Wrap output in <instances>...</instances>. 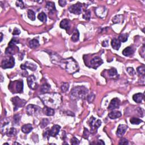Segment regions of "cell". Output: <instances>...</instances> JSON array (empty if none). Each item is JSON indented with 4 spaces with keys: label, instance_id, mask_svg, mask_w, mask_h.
I'll return each mask as SVG.
<instances>
[{
    "label": "cell",
    "instance_id": "6da1fadb",
    "mask_svg": "<svg viewBox=\"0 0 145 145\" xmlns=\"http://www.w3.org/2000/svg\"><path fill=\"white\" fill-rule=\"evenodd\" d=\"M40 96V99L46 106L53 109L60 105L62 102L60 94L57 93H46Z\"/></svg>",
    "mask_w": 145,
    "mask_h": 145
},
{
    "label": "cell",
    "instance_id": "7a4b0ae2",
    "mask_svg": "<svg viewBox=\"0 0 145 145\" xmlns=\"http://www.w3.org/2000/svg\"><path fill=\"white\" fill-rule=\"evenodd\" d=\"M88 90L84 86H78L72 90L71 95L72 98L77 99H84L87 94Z\"/></svg>",
    "mask_w": 145,
    "mask_h": 145
},
{
    "label": "cell",
    "instance_id": "3957f363",
    "mask_svg": "<svg viewBox=\"0 0 145 145\" xmlns=\"http://www.w3.org/2000/svg\"><path fill=\"white\" fill-rule=\"evenodd\" d=\"M65 69L69 73H74L78 70V65L73 58H70L64 60Z\"/></svg>",
    "mask_w": 145,
    "mask_h": 145
},
{
    "label": "cell",
    "instance_id": "277c9868",
    "mask_svg": "<svg viewBox=\"0 0 145 145\" xmlns=\"http://www.w3.org/2000/svg\"><path fill=\"white\" fill-rule=\"evenodd\" d=\"M102 124V121L100 120H96L95 117L92 116L90 117L89 120V125L91 128V132L92 133L96 132L98 129Z\"/></svg>",
    "mask_w": 145,
    "mask_h": 145
},
{
    "label": "cell",
    "instance_id": "5b68a950",
    "mask_svg": "<svg viewBox=\"0 0 145 145\" xmlns=\"http://www.w3.org/2000/svg\"><path fill=\"white\" fill-rule=\"evenodd\" d=\"M12 104H13L14 106V111H16L18 108L23 107L25 105L26 103V102L24 100L21 99L18 96L12 98Z\"/></svg>",
    "mask_w": 145,
    "mask_h": 145
},
{
    "label": "cell",
    "instance_id": "8992f818",
    "mask_svg": "<svg viewBox=\"0 0 145 145\" xmlns=\"http://www.w3.org/2000/svg\"><path fill=\"white\" fill-rule=\"evenodd\" d=\"M15 60L13 57L11 56L9 58L4 60L2 62L1 67L3 69H10L14 66Z\"/></svg>",
    "mask_w": 145,
    "mask_h": 145
},
{
    "label": "cell",
    "instance_id": "52a82bcc",
    "mask_svg": "<svg viewBox=\"0 0 145 145\" xmlns=\"http://www.w3.org/2000/svg\"><path fill=\"white\" fill-rule=\"evenodd\" d=\"M103 61L102 60V58L100 57H95L94 58H93L90 61V68H92L93 69H97L99 66H100L102 64H103Z\"/></svg>",
    "mask_w": 145,
    "mask_h": 145
},
{
    "label": "cell",
    "instance_id": "ba28073f",
    "mask_svg": "<svg viewBox=\"0 0 145 145\" xmlns=\"http://www.w3.org/2000/svg\"><path fill=\"white\" fill-rule=\"evenodd\" d=\"M27 84L28 87L32 90H36L38 88V84L36 83V78L35 76L32 75L27 78Z\"/></svg>",
    "mask_w": 145,
    "mask_h": 145
},
{
    "label": "cell",
    "instance_id": "9c48e42d",
    "mask_svg": "<svg viewBox=\"0 0 145 145\" xmlns=\"http://www.w3.org/2000/svg\"><path fill=\"white\" fill-rule=\"evenodd\" d=\"M69 11L76 15H80L82 12V6L80 4H76L73 5H72L69 8Z\"/></svg>",
    "mask_w": 145,
    "mask_h": 145
},
{
    "label": "cell",
    "instance_id": "30bf717a",
    "mask_svg": "<svg viewBox=\"0 0 145 145\" xmlns=\"http://www.w3.org/2000/svg\"><path fill=\"white\" fill-rule=\"evenodd\" d=\"M95 13L96 16L100 18H103L106 17L107 13V9L104 6H100L96 8Z\"/></svg>",
    "mask_w": 145,
    "mask_h": 145
},
{
    "label": "cell",
    "instance_id": "8fae6325",
    "mask_svg": "<svg viewBox=\"0 0 145 145\" xmlns=\"http://www.w3.org/2000/svg\"><path fill=\"white\" fill-rule=\"evenodd\" d=\"M120 100H119V99L117 98H114L111 100V102H110V105L108 106V110H114L116 108H118L120 106Z\"/></svg>",
    "mask_w": 145,
    "mask_h": 145
},
{
    "label": "cell",
    "instance_id": "7c38bea8",
    "mask_svg": "<svg viewBox=\"0 0 145 145\" xmlns=\"http://www.w3.org/2000/svg\"><path fill=\"white\" fill-rule=\"evenodd\" d=\"M60 129H61L60 126H59L58 125H54V126H53L51 129H48V133L50 137V136L53 137H56V136L59 133Z\"/></svg>",
    "mask_w": 145,
    "mask_h": 145
},
{
    "label": "cell",
    "instance_id": "4fadbf2b",
    "mask_svg": "<svg viewBox=\"0 0 145 145\" xmlns=\"http://www.w3.org/2000/svg\"><path fill=\"white\" fill-rule=\"evenodd\" d=\"M40 108L39 106L33 105V104H29L26 108L27 114L28 115H34L36 112H38Z\"/></svg>",
    "mask_w": 145,
    "mask_h": 145
},
{
    "label": "cell",
    "instance_id": "5bb4252c",
    "mask_svg": "<svg viewBox=\"0 0 145 145\" xmlns=\"http://www.w3.org/2000/svg\"><path fill=\"white\" fill-rule=\"evenodd\" d=\"M19 50V48L17 47L16 45L8 44V46L6 50V54H11L12 55L16 53Z\"/></svg>",
    "mask_w": 145,
    "mask_h": 145
},
{
    "label": "cell",
    "instance_id": "9a60e30c",
    "mask_svg": "<svg viewBox=\"0 0 145 145\" xmlns=\"http://www.w3.org/2000/svg\"><path fill=\"white\" fill-rule=\"evenodd\" d=\"M128 129V126L125 125L121 124L118 126V128H117V130L116 132V135L118 136V137H121L124 135L126 131Z\"/></svg>",
    "mask_w": 145,
    "mask_h": 145
},
{
    "label": "cell",
    "instance_id": "2e32d148",
    "mask_svg": "<svg viewBox=\"0 0 145 145\" xmlns=\"http://www.w3.org/2000/svg\"><path fill=\"white\" fill-rule=\"evenodd\" d=\"M36 65L34 64L33 63L30 62H26L25 64H22L20 65V68L22 70H26L27 69H29L31 70H32V71H34L36 69Z\"/></svg>",
    "mask_w": 145,
    "mask_h": 145
},
{
    "label": "cell",
    "instance_id": "e0dca14e",
    "mask_svg": "<svg viewBox=\"0 0 145 145\" xmlns=\"http://www.w3.org/2000/svg\"><path fill=\"white\" fill-rule=\"evenodd\" d=\"M16 93H22L23 90V83L22 81H15L13 82Z\"/></svg>",
    "mask_w": 145,
    "mask_h": 145
},
{
    "label": "cell",
    "instance_id": "ac0fdd59",
    "mask_svg": "<svg viewBox=\"0 0 145 145\" xmlns=\"http://www.w3.org/2000/svg\"><path fill=\"white\" fill-rule=\"evenodd\" d=\"M60 26L61 28L65 29L67 31L69 30L70 27V20H66V19H65V20H63L60 22Z\"/></svg>",
    "mask_w": 145,
    "mask_h": 145
},
{
    "label": "cell",
    "instance_id": "d6986e66",
    "mask_svg": "<svg viewBox=\"0 0 145 145\" xmlns=\"http://www.w3.org/2000/svg\"><path fill=\"white\" fill-rule=\"evenodd\" d=\"M144 98V94L142 93H137L136 94L134 95L133 96V99L134 101L136 102L137 103H140L142 102L143 99Z\"/></svg>",
    "mask_w": 145,
    "mask_h": 145
},
{
    "label": "cell",
    "instance_id": "ffe728a7",
    "mask_svg": "<svg viewBox=\"0 0 145 145\" xmlns=\"http://www.w3.org/2000/svg\"><path fill=\"white\" fill-rule=\"evenodd\" d=\"M121 113L120 111H117V110H113V111L109 113L108 116L110 119H116L117 118L121 116Z\"/></svg>",
    "mask_w": 145,
    "mask_h": 145
},
{
    "label": "cell",
    "instance_id": "44dd1931",
    "mask_svg": "<svg viewBox=\"0 0 145 145\" xmlns=\"http://www.w3.org/2000/svg\"><path fill=\"white\" fill-rule=\"evenodd\" d=\"M111 46L114 50H118L121 46V42L119 41L118 39H114L111 42Z\"/></svg>",
    "mask_w": 145,
    "mask_h": 145
},
{
    "label": "cell",
    "instance_id": "7402d4cb",
    "mask_svg": "<svg viewBox=\"0 0 145 145\" xmlns=\"http://www.w3.org/2000/svg\"><path fill=\"white\" fill-rule=\"evenodd\" d=\"M43 112L48 116H52L54 114V109L46 106L43 108Z\"/></svg>",
    "mask_w": 145,
    "mask_h": 145
},
{
    "label": "cell",
    "instance_id": "603a6c76",
    "mask_svg": "<svg viewBox=\"0 0 145 145\" xmlns=\"http://www.w3.org/2000/svg\"><path fill=\"white\" fill-rule=\"evenodd\" d=\"M134 50L130 46H128V47L125 48L124 50L122 51V54L124 56L129 57L132 56V54L134 53Z\"/></svg>",
    "mask_w": 145,
    "mask_h": 145
},
{
    "label": "cell",
    "instance_id": "cb8c5ba5",
    "mask_svg": "<svg viewBox=\"0 0 145 145\" xmlns=\"http://www.w3.org/2000/svg\"><path fill=\"white\" fill-rule=\"evenodd\" d=\"M32 129H33V128L32 125L30 124H26L22 126V131L25 134H28L29 133H30L32 130Z\"/></svg>",
    "mask_w": 145,
    "mask_h": 145
},
{
    "label": "cell",
    "instance_id": "d4e9b609",
    "mask_svg": "<svg viewBox=\"0 0 145 145\" xmlns=\"http://www.w3.org/2000/svg\"><path fill=\"white\" fill-rule=\"evenodd\" d=\"M50 89V85L48 84H42L41 87V88H40V92H41L42 94L48 93Z\"/></svg>",
    "mask_w": 145,
    "mask_h": 145
},
{
    "label": "cell",
    "instance_id": "484cf974",
    "mask_svg": "<svg viewBox=\"0 0 145 145\" xmlns=\"http://www.w3.org/2000/svg\"><path fill=\"white\" fill-rule=\"evenodd\" d=\"M46 7L50 12L56 11V8H55L54 4L52 2H46Z\"/></svg>",
    "mask_w": 145,
    "mask_h": 145
},
{
    "label": "cell",
    "instance_id": "4316f807",
    "mask_svg": "<svg viewBox=\"0 0 145 145\" xmlns=\"http://www.w3.org/2000/svg\"><path fill=\"white\" fill-rule=\"evenodd\" d=\"M29 46L31 48H36L39 46V42L38 41V40L36 39H34L31 40L30 42H29Z\"/></svg>",
    "mask_w": 145,
    "mask_h": 145
},
{
    "label": "cell",
    "instance_id": "83f0119b",
    "mask_svg": "<svg viewBox=\"0 0 145 145\" xmlns=\"http://www.w3.org/2000/svg\"><path fill=\"white\" fill-rule=\"evenodd\" d=\"M108 76H110V78H114L118 76L117 72L115 68H112V69L108 70Z\"/></svg>",
    "mask_w": 145,
    "mask_h": 145
},
{
    "label": "cell",
    "instance_id": "f1b7e54d",
    "mask_svg": "<svg viewBox=\"0 0 145 145\" xmlns=\"http://www.w3.org/2000/svg\"><path fill=\"white\" fill-rule=\"evenodd\" d=\"M79 39H80V32H79L77 29H76L74 31L73 34H72V40L74 42H76L78 41Z\"/></svg>",
    "mask_w": 145,
    "mask_h": 145
},
{
    "label": "cell",
    "instance_id": "f546056e",
    "mask_svg": "<svg viewBox=\"0 0 145 145\" xmlns=\"http://www.w3.org/2000/svg\"><path fill=\"white\" fill-rule=\"evenodd\" d=\"M128 39V34H122L119 35L118 39L120 42H125L127 41Z\"/></svg>",
    "mask_w": 145,
    "mask_h": 145
},
{
    "label": "cell",
    "instance_id": "4dcf8cb0",
    "mask_svg": "<svg viewBox=\"0 0 145 145\" xmlns=\"http://www.w3.org/2000/svg\"><path fill=\"white\" fill-rule=\"evenodd\" d=\"M38 18L42 22H46V16L44 12H42L38 14Z\"/></svg>",
    "mask_w": 145,
    "mask_h": 145
},
{
    "label": "cell",
    "instance_id": "1f68e13d",
    "mask_svg": "<svg viewBox=\"0 0 145 145\" xmlns=\"http://www.w3.org/2000/svg\"><path fill=\"white\" fill-rule=\"evenodd\" d=\"M27 15H28V17L30 20H35L36 16H35V13L33 10H28V12H27Z\"/></svg>",
    "mask_w": 145,
    "mask_h": 145
},
{
    "label": "cell",
    "instance_id": "d6a6232c",
    "mask_svg": "<svg viewBox=\"0 0 145 145\" xmlns=\"http://www.w3.org/2000/svg\"><path fill=\"white\" fill-rule=\"evenodd\" d=\"M131 124L133 125H138L143 122V121L140 120V119L138 118H136V117H132L130 120Z\"/></svg>",
    "mask_w": 145,
    "mask_h": 145
},
{
    "label": "cell",
    "instance_id": "836d02e7",
    "mask_svg": "<svg viewBox=\"0 0 145 145\" xmlns=\"http://www.w3.org/2000/svg\"><path fill=\"white\" fill-rule=\"evenodd\" d=\"M123 16L122 15H118V16H115L114 18H113L112 21L114 23H120L122 20Z\"/></svg>",
    "mask_w": 145,
    "mask_h": 145
},
{
    "label": "cell",
    "instance_id": "e575fe53",
    "mask_svg": "<svg viewBox=\"0 0 145 145\" xmlns=\"http://www.w3.org/2000/svg\"><path fill=\"white\" fill-rule=\"evenodd\" d=\"M83 18L85 20H88L91 18V12L90 10H86L84 12V13L83 15Z\"/></svg>",
    "mask_w": 145,
    "mask_h": 145
},
{
    "label": "cell",
    "instance_id": "d590c367",
    "mask_svg": "<svg viewBox=\"0 0 145 145\" xmlns=\"http://www.w3.org/2000/svg\"><path fill=\"white\" fill-rule=\"evenodd\" d=\"M144 66H140L137 68V72H138V74L140 76H144L145 74V70H144Z\"/></svg>",
    "mask_w": 145,
    "mask_h": 145
},
{
    "label": "cell",
    "instance_id": "8d00e7d4",
    "mask_svg": "<svg viewBox=\"0 0 145 145\" xmlns=\"http://www.w3.org/2000/svg\"><path fill=\"white\" fill-rule=\"evenodd\" d=\"M50 122V121L46 118H44L43 120H42L41 123H40V126H41L42 128H44L46 127L47 125Z\"/></svg>",
    "mask_w": 145,
    "mask_h": 145
},
{
    "label": "cell",
    "instance_id": "74e56055",
    "mask_svg": "<svg viewBox=\"0 0 145 145\" xmlns=\"http://www.w3.org/2000/svg\"><path fill=\"white\" fill-rule=\"evenodd\" d=\"M69 84L68 83H64L61 86V90L62 91V92H66V91L69 90Z\"/></svg>",
    "mask_w": 145,
    "mask_h": 145
},
{
    "label": "cell",
    "instance_id": "f35d334b",
    "mask_svg": "<svg viewBox=\"0 0 145 145\" xmlns=\"http://www.w3.org/2000/svg\"><path fill=\"white\" fill-rule=\"evenodd\" d=\"M16 129L14 128H10L9 129V130L8 132L7 133V135L8 136H15L16 134Z\"/></svg>",
    "mask_w": 145,
    "mask_h": 145
},
{
    "label": "cell",
    "instance_id": "ab89813d",
    "mask_svg": "<svg viewBox=\"0 0 145 145\" xmlns=\"http://www.w3.org/2000/svg\"><path fill=\"white\" fill-rule=\"evenodd\" d=\"M20 120V114H16L14 116V122L16 124H18Z\"/></svg>",
    "mask_w": 145,
    "mask_h": 145
},
{
    "label": "cell",
    "instance_id": "60d3db41",
    "mask_svg": "<svg viewBox=\"0 0 145 145\" xmlns=\"http://www.w3.org/2000/svg\"><path fill=\"white\" fill-rule=\"evenodd\" d=\"M94 99H95V95L94 94H91L88 95V97H87V100H88L90 103H92Z\"/></svg>",
    "mask_w": 145,
    "mask_h": 145
},
{
    "label": "cell",
    "instance_id": "b9f144b4",
    "mask_svg": "<svg viewBox=\"0 0 145 145\" xmlns=\"http://www.w3.org/2000/svg\"><path fill=\"white\" fill-rule=\"evenodd\" d=\"M127 72H128L129 75L130 76H134L136 74L135 71L133 68H127Z\"/></svg>",
    "mask_w": 145,
    "mask_h": 145
},
{
    "label": "cell",
    "instance_id": "7bdbcfd3",
    "mask_svg": "<svg viewBox=\"0 0 145 145\" xmlns=\"http://www.w3.org/2000/svg\"><path fill=\"white\" fill-rule=\"evenodd\" d=\"M16 5L18 7H20V8H24V3L22 1H17L16 2Z\"/></svg>",
    "mask_w": 145,
    "mask_h": 145
},
{
    "label": "cell",
    "instance_id": "ee69618b",
    "mask_svg": "<svg viewBox=\"0 0 145 145\" xmlns=\"http://www.w3.org/2000/svg\"><path fill=\"white\" fill-rule=\"evenodd\" d=\"M19 42H19V40L16 38H12V39L11 40V41L10 42L8 43V44L16 45V44L19 43Z\"/></svg>",
    "mask_w": 145,
    "mask_h": 145
},
{
    "label": "cell",
    "instance_id": "f6af8a7d",
    "mask_svg": "<svg viewBox=\"0 0 145 145\" xmlns=\"http://www.w3.org/2000/svg\"><path fill=\"white\" fill-rule=\"evenodd\" d=\"M71 144H80V141H79L77 138L76 137H73L71 140Z\"/></svg>",
    "mask_w": 145,
    "mask_h": 145
},
{
    "label": "cell",
    "instance_id": "bcb514c9",
    "mask_svg": "<svg viewBox=\"0 0 145 145\" xmlns=\"http://www.w3.org/2000/svg\"><path fill=\"white\" fill-rule=\"evenodd\" d=\"M89 132L88 130V129L86 128L84 129V137L85 139H88V137L89 136Z\"/></svg>",
    "mask_w": 145,
    "mask_h": 145
},
{
    "label": "cell",
    "instance_id": "7dc6e473",
    "mask_svg": "<svg viewBox=\"0 0 145 145\" xmlns=\"http://www.w3.org/2000/svg\"><path fill=\"white\" fill-rule=\"evenodd\" d=\"M119 144H128V141L126 138H122L121 139L120 142H119Z\"/></svg>",
    "mask_w": 145,
    "mask_h": 145
},
{
    "label": "cell",
    "instance_id": "c3c4849f",
    "mask_svg": "<svg viewBox=\"0 0 145 145\" xmlns=\"http://www.w3.org/2000/svg\"><path fill=\"white\" fill-rule=\"evenodd\" d=\"M58 4L61 7H64L66 5V1H65V0H60L58 1Z\"/></svg>",
    "mask_w": 145,
    "mask_h": 145
},
{
    "label": "cell",
    "instance_id": "681fc988",
    "mask_svg": "<svg viewBox=\"0 0 145 145\" xmlns=\"http://www.w3.org/2000/svg\"><path fill=\"white\" fill-rule=\"evenodd\" d=\"M20 30L17 28H15L13 31V32H12V35H18L19 34H20Z\"/></svg>",
    "mask_w": 145,
    "mask_h": 145
},
{
    "label": "cell",
    "instance_id": "f907efd6",
    "mask_svg": "<svg viewBox=\"0 0 145 145\" xmlns=\"http://www.w3.org/2000/svg\"><path fill=\"white\" fill-rule=\"evenodd\" d=\"M142 52V53L140 55H141V56L143 57V58H144V46H143Z\"/></svg>",
    "mask_w": 145,
    "mask_h": 145
},
{
    "label": "cell",
    "instance_id": "816d5d0a",
    "mask_svg": "<svg viewBox=\"0 0 145 145\" xmlns=\"http://www.w3.org/2000/svg\"><path fill=\"white\" fill-rule=\"evenodd\" d=\"M103 46H108V41L107 40H106V41H104L103 42Z\"/></svg>",
    "mask_w": 145,
    "mask_h": 145
},
{
    "label": "cell",
    "instance_id": "f5cc1de1",
    "mask_svg": "<svg viewBox=\"0 0 145 145\" xmlns=\"http://www.w3.org/2000/svg\"><path fill=\"white\" fill-rule=\"evenodd\" d=\"M98 144H105L104 142L102 140H99V142L97 143Z\"/></svg>",
    "mask_w": 145,
    "mask_h": 145
},
{
    "label": "cell",
    "instance_id": "db71d44e",
    "mask_svg": "<svg viewBox=\"0 0 145 145\" xmlns=\"http://www.w3.org/2000/svg\"><path fill=\"white\" fill-rule=\"evenodd\" d=\"M1 42L2 40V38H3V35H2V34L1 33Z\"/></svg>",
    "mask_w": 145,
    "mask_h": 145
}]
</instances>
